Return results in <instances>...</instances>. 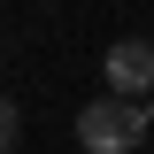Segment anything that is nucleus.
I'll use <instances>...</instances> for the list:
<instances>
[{"label":"nucleus","mask_w":154,"mask_h":154,"mask_svg":"<svg viewBox=\"0 0 154 154\" xmlns=\"http://www.w3.org/2000/svg\"><path fill=\"white\" fill-rule=\"evenodd\" d=\"M100 69H108V93H154V46L146 38H116L108 54H100Z\"/></svg>","instance_id":"nucleus-2"},{"label":"nucleus","mask_w":154,"mask_h":154,"mask_svg":"<svg viewBox=\"0 0 154 154\" xmlns=\"http://www.w3.org/2000/svg\"><path fill=\"white\" fill-rule=\"evenodd\" d=\"M146 131H154V108L139 93H100L93 108H77V146L85 154H131V146H146Z\"/></svg>","instance_id":"nucleus-1"}]
</instances>
